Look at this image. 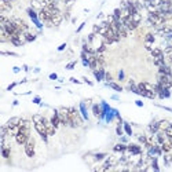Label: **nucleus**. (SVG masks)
Instances as JSON below:
<instances>
[{"label":"nucleus","instance_id":"nucleus-1","mask_svg":"<svg viewBox=\"0 0 172 172\" xmlns=\"http://www.w3.org/2000/svg\"><path fill=\"white\" fill-rule=\"evenodd\" d=\"M32 121H33V125H34V129L37 131V134L41 136L46 143L48 142V132H47V127H46V123H44V117L41 114H34L32 117Z\"/></svg>","mask_w":172,"mask_h":172},{"label":"nucleus","instance_id":"nucleus-2","mask_svg":"<svg viewBox=\"0 0 172 172\" xmlns=\"http://www.w3.org/2000/svg\"><path fill=\"white\" fill-rule=\"evenodd\" d=\"M70 110V127L76 128V127H81L83 125V118H81L80 113L77 111V109L69 108Z\"/></svg>","mask_w":172,"mask_h":172},{"label":"nucleus","instance_id":"nucleus-3","mask_svg":"<svg viewBox=\"0 0 172 172\" xmlns=\"http://www.w3.org/2000/svg\"><path fill=\"white\" fill-rule=\"evenodd\" d=\"M58 111H59L61 124L62 125H69V127H70V110H69V108H61Z\"/></svg>","mask_w":172,"mask_h":172},{"label":"nucleus","instance_id":"nucleus-4","mask_svg":"<svg viewBox=\"0 0 172 172\" xmlns=\"http://www.w3.org/2000/svg\"><path fill=\"white\" fill-rule=\"evenodd\" d=\"M25 154L28 156V157H34V139L29 138V141L25 143Z\"/></svg>","mask_w":172,"mask_h":172},{"label":"nucleus","instance_id":"nucleus-5","mask_svg":"<svg viewBox=\"0 0 172 172\" xmlns=\"http://www.w3.org/2000/svg\"><path fill=\"white\" fill-rule=\"evenodd\" d=\"M13 22L15 24V26H17L22 33H26V32L29 31V26H28V24L24 19H21V18H13Z\"/></svg>","mask_w":172,"mask_h":172},{"label":"nucleus","instance_id":"nucleus-6","mask_svg":"<svg viewBox=\"0 0 172 172\" xmlns=\"http://www.w3.org/2000/svg\"><path fill=\"white\" fill-rule=\"evenodd\" d=\"M39 18H40L43 22H46V24H50L51 18H52V14H51L47 8H43V10L39 11Z\"/></svg>","mask_w":172,"mask_h":172},{"label":"nucleus","instance_id":"nucleus-7","mask_svg":"<svg viewBox=\"0 0 172 172\" xmlns=\"http://www.w3.org/2000/svg\"><path fill=\"white\" fill-rule=\"evenodd\" d=\"M117 160H116V157H113V156H110V157H108V160L105 161V164L101 167V169L102 171H106V169H110V168H113V167L117 164Z\"/></svg>","mask_w":172,"mask_h":172},{"label":"nucleus","instance_id":"nucleus-8","mask_svg":"<svg viewBox=\"0 0 172 172\" xmlns=\"http://www.w3.org/2000/svg\"><path fill=\"white\" fill-rule=\"evenodd\" d=\"M31 4L33 8H37V10L40 11V10H43V8H46L50 3H48V0H32Z\"/></svg>","mask_w":172,"mask_h":172},{"label":"nucleus","instance_id":"nucleus-9","mask_svg":"<svg viewBox=\"0 0 172 172\" xmlns=\"http://www.w3.org/2000/svg\"><path fill=\"white\" fill-rule=\"evenodd\" d=\"M62 19H64V17H62L61 13L55 14V15H52V18H51V21H50V24L48 25H51V26H59L61 22H62Z\"/></svg>","mask_w":172,"mask_h":172},{"label":"nucleus","instance_id":"nucleus-10","mask_svg":"<svg viewBox=\"0 0 172 172\" xmlns=\"http://www.w3.org/2000/svg\"><path fill=\"white\" fill-rule=\"evenodd\" d=\"M161 150H162V153H169L172 150V139H169V138H167L165 141L162 142L161 145Z\"/></svg>","mask_w":172,"mask_h":172},{"label":"nucleus","instance_id":"nucleus-11","mask_svg":"<svg viewBox=\"0 0 172 172\" xmlns=\"http://www.w3.org/2000/svg\"><path fill=\"white\" fill-rule=\"evenodd\" d=\"M154 34L153 33H147L145 36V46H146V48H147L149 51H152V44L154 43Z\"/></svg>","mask_w":172,"mask_h":172},{"label":"nucleus","instance_id":"nucleus-12","mask_svg":"<svg viewBox=\"0 0 172 172\" xmlns=\"http://www.w3.org/2000/svg\"><path fill=\"white\" fill-rule=\"evenodd\" d=\"M44 123H46V127H47V132H48V135H50V136L55 135V132H57V128H55L54 124L51 123V120H47V118L44 117Z\"/></svg>","mask_w":172,"mask_h":172},{"label":"nucleus","instance_id":"nucleus-13","mask_svg":"<svg viewBox=\"0 0 172 172\" xmlns=\"http://www.w3.org/2000/svg\"><path fill=\"white\" fill-rule=\"evenodd\" d=\"M11 8H13L11 1H8V0H0V11H1V14H4L6 11H10Z\"/></svg>","mask_w":172,"mask_h":172},{"label":"nucleus","instance_id":"nucleus-14","mask_svg":"<svg viewBox=\"0 0 172 172\" xmlns=\"http://www.w3.org/2000/svg\"><path fill=\"white\" fill-rule=\"evenodd\" d=\"M152 55L154 59H165L164 51H162L161 48H152Z\"/></svg>","mask_w":172,"mask_h":172},{"label":"nucleus","instance_id":"nucleus-15","mask_svg":"<svg viewBox=\"0 0 172 172\" xmlns=\"http://www.w3.org/2000/svg\"><path fill=\"white\" fill-rule=\"evenodd\" d=\"M159 73H162V74H167V76H172V70H171V66L168 64H164L162 66L159 68Z\"/></svg>","mask_w":172,"mask_h":172},{"label":"nucleus","instance_id":"nucleus-16","mask_svg":"<svg viewBox=\"0 0 172 172\" xmlns=\"http://www.w3.org/2000/svg\"><path fill=\"white\" fill-rule=\"evenodd\" d=\"M51 123L54 124L55 128L59 127V124H61V118H59V111L58 110H54V116L51 117Z\"/></svg>","mask_w":172,"mask_h":172},{"label":"nucleus","instance_id":"nucleus-17","mask_svg":"<svg viewBox=\"0 0 172 172\" xmlns=\"http://www.w3.org/2000/svg\"><path fill=\"white\" fill-rule=\"evenodd\" d=\"M19 121H21V118L19 117H13L10 118L8 121H7V128H14V127H18L19 125Z\"/></svg>","mask_w":172,"mask_h":172},{"label":"nucleus","instance_id":"nucleus-18","mask_svg":"<svg viewBox=\"0 0 172 172\" xmlns=\"http://www.w3.org/2000/svg\"><path fill=\"white\" fill-rule=\"evenodd\" d=\"M127 150H128L129 153H132V154H141L142 153L141 147H139L138 145H128L127 146Z\"/></svg>","mask_w":172,"mask_h":172},{"label":"nucleus","instance_id":"nucleus-19","mask_svg":"<svg viewBox=\"0 0 172 172\" xmlns=\"http://www.w3.org/2000/svg\"><path fill=\"white\" fill-rule=\"evenodd\" d=\"M1 156H3L4 159H10V156H11V149L6 143L1 145Z\"/></svg>","mask_w":172,"mask_h":172},{"label":"nucleus","instance_id":"nucleus-20","mask_svg":"<svg viewBox=\"0 0 172 172\" xmlns=\"http://www.w3.org/2000/svg\"><path fill=\"white\" fill-rule=\"evenodd\" d=\"M149 129H150V132H152L153 135H156V134L160 131L159 121H152V123H150V125H149Z\"/></svg>","mask_w":172,"mask_h":172},{"label":"nucleus","instance_id":"nucleus-21","mask_svg":"<svg viewBox=\"0 0 172 172\" xmlns=\"http://www.w3.org/2000/svg\"><path fill=\"white\" fill-rule=\"evenodd\" d=\"M131 19L134 21V22H135L136 25H139L141 24V21H142V17H141V13H139V11H136V13H134L131 15Z\"/></svg>","mask_w":172,"mask_h":172},{"label":"nucleus","instance_id":"nucleus-22","mask_svg":"<svg viewBox=\"0 0 172 172\" xmlns=\"http://www.w3.org/2000/svg\"><path fill=\"white\" fill-rule=\"evenodd\" d=\"M164 164L165 167H169L172 164V156H171V152L169 153H164Z\"/></svg>","mask_w":172,"mask_h":172},{"label":"nucleus","instance_id":"nucleus-23","mask_svg":"<svg viewBox=\"0 0 172 172\" xmlns=\"http://www.w3.org/2000/svg\"><path fill=\"white\" fill-rule=\"evenodd\" d=\"M113 150L117 153H124L125 150H127V146L123 145V143H118V145H116L114 147H113Z\"/></svg>","mask_w":172,"mask_h":172},{"label":"nucleus","instance_id":"nucleus-24","mask_svg":"<svg viewBox=\"0 0 172 172\" xmlns=\"http://www.w3.org/2000/svg\"><path fill=\"white\" fill-rule=\"evenodd\" d=\"M108 85L110 88H113V90H116V91H118V92H121L123 91V87L121 85H118V84H116V83H113V81H110V83H108Z\"/></svg>","mask_w":172,"mask_h":172},{"label":"nucleus","instance_id":"nucleus-25","mask_svg":"<svg viewBox=\"0 0 172 172\" xmlns=\"http://www.w3.org/2000/svg\"><path fill=\"white\" fill-rule=\"evenodd\" d=\"M169 124H171V123L167 121V120H161V121H159V127H160V129H161V131H164V129H165Z\"/></svg>","mask_w":172,"mask_h":172},{"label":"nucleus","instance_id":"nucleus-26","mask_svg":"<svg viewBox=\"0 0 172 172\" xmlns=\"http://www.w3.org/2000/svg\"><path fill=\"white\" fill-rule=\"evenodd\" d=\"M92 111H94L95 117H99V116H101V109H99V105H92Z\"/></svg>","mask_w":172,"mask_h":172},{"label":"nucleus","instance_id":"nucleus-27","mask_svg":"<svg viewBox=\"0 0 172 172\" xmlns=\"http://www.w3.org/2000/svg\"><path fill=\"white\" fill-rule=\"evenodd\" d=\"M164 132H165V135H167V138H169V139H172V124H169L168 127H167L165 129H164Z\"/></svg>","mask_w":172,"mask_h":172},{"label":"nucleus","instance_id":"nucleus-28","mask_svg":"<svg viewBox=\"0 0 172 172\" xmlns=\"http://www.w3.org/2000/svg\"><path fill=\"white\" fill-rule=\"evenodd\" d=\"M25 40L26 41H34L36 40V36H34V34H31L29 32H26V33H25Z\"/></svg>","mask_w":172,"mask_h":172},{"label":"nucleus","instance_id":"nucleus-29","mask_svg":"<svg viewBox=\"0 0 172 172\" xmlns=\"http://www.w3.org/2000/svg\"><path fill=\"white\" fill-rule=\"evenodd\" d=\"M106 153H98V154H95L94 157H95V161H101V160H103L105 157H106Z\"/></svg>","mask_w":172,"mask_h":172},{"label":"nucleus","instance_id":"nucleus-30","mask_svg":"<svg viewBox=\"0 0 172 172\" xmlns=\"http://www.w3.org/2000/svg\"><path fill=\"white\" fill-rule=\"evenodd\" d=\"M138 139H139L141 143H143V145H146V142H147V136H145V135H139Z\"/></svg>","mask_w":172,"mask_h":172},{"label":"nucleus","instance_id":"nucleus-31","mask_svg":"<svg viewBox=\"0 0 172 172\" xmlns=\"http://www.w3.org/2000/svg\"><path fill=\"white\" fill-rule=\"evenodd\" d=\"M124 128H125V131H127V134H128V135H132V131H131V128H129V124L124 123Z\"/></svg>","mask_w":172,"mask_h":172},{"label":"nucleus","instance_id":"nucleus-32","mask_svg":"<svg viewBox=\"0 0 172 172\" xmlns=\"http://www.w3.org/2000/svg\"><path fill=\"white\" fill-rule=\"evenodd\" d=\"M105 79H106V80L110 83V81H111V74L110 73H106V74H105Z\"/></svg>","mask_w":172,"mask_h":172},{"label":"nucleus","instance_id":"nucleus-33","mask_svg":"<svg viewBox=\"0 0 172 172\" xmlns=\"http://www.w3.org/2000/svg\"><path fill=\"white\" fill-rule=\"evenodd\" d=\"M3 55H13V57H18V54H15V52H1Z\"/></svg>","mask_w":172,"mask_h":172},{"label":"nucleus","instance_id":"nucleus-34","mask_svg":"<svg viewBox=\"0 0 172 172\" xmlns=\"http://www.w3.org/2000/svg\"><path fill=\"white\" fill-rule=\"evenodd\" d=\"M65 47H66V44H62V46H59V47H58V51L65 50Z\"/></svg>","mask_w":172,"mask_h":172},{"label":"nucleus","instance_id":"nucleus-35","mask_svg":"<svg viewBox=\"0 0 172 172\" xmlns=\"http://www.w3.org/2000/svg\"><path fill=\"white\" fill-rule=\"evenodd\" d=\"M15 85H17V84H15V83H13V84H11V85H8V87H7V90L10 91V90H13V88L15 87Z\"/></svg>","mask_w":172,"mask_h":172},{"label":"nucleus","instance_id":"nucleus-36","mask_svg":"<svg viewBox=\"0 0 172 172\" xmlns=\"http://www.w3.org/2000/svg\"><path fill=\"white\" fill-rule=\"evenodd\" d=\"M118 77H120V80H123V79H124V72H120V74H118Z\"/></svg>","mask_w":172,"mask_h":172},{"label":"nucleus","instance_id":"nucleus-37","mask_svg":"<svg viewBox=\"0 0 172 172\" xmlns=\"http://www.w3.org/2000/svg\"><path fill=\"white\" fill-rule=\"evenodd\" d=\"M70 81H73V83H76V84H80V81H79V80H76V79H73V77L70 79Z\"/></svg>","mask_w":172,"mask_h":172},{"label":"nucleus","instance_id":"nucleus-38","mask_svg":"<svg viewBox=\"0 0 172 172\" xmlns=\"http://www.w3.org/2000/svg\"><path fill=\"white\" fill-rule=\"evenodd\" d=\"M84 81H85V83H87V84L92 85V83H91V81H90V80H88V79H87V77H84Z\"/></svg>","mask_w":172,"mask_h":172},{"label":"nucleus","instance_id":"nucleus-39","mask_svg":"<svg viewBox=\"0 0 172 172\" xmlns=\"http://www.w3.org/2000/svg\"><path fill=\"white\" fill-rule=\"evenodd\" d=\"M50 79H51V80H55V79H57V74H51Z\"/></svg>","mask_w":172,"mask_h":172},{"label":"nucleus","instance_id":"nucleus-40","mask_svg":"<svg viewBox=\"0 0 172 172\" xmlns=\"http://www.w3.org/2000/svg\"><path fill=\"white\" fill-rule=\"evenodd\" d=\"M73 66H74V62H73V64H70V65H68V66H66V69H72Z\"/></svg>","mask_w":172,"mask_h":172},{"label":"nucleus","instance_id":"nucleus-41","mask_svg":"<svg viewBox=\"0 0 172 172\" xmlns=\"http://www.w3.org/2000/svg\"><path fill=\"white\" fill-rule=\"evenodd\" d=\"M117 134H121V127H120V125L117 127Z\"/></svg>","mask_w":172,"mask_h":172},{"label":"nucleus","instance_id":"nucleus-42","mask_svg":"<svg viewBox=\"0 0 172 172\" xmlns=\"http://www.w3.org/2000/svg\"><path fill=\"white\" fill-rule=\"evenodd\" d=\"M171 14H172V8H171Z\"/></svg>","mask_w":172,"mask_h":172},{"label":"nucleus","instance_id":"nucleus-43","mask_svg":"<svg viewBox=\"0 0 172 172\" xmlns=\"http://www.w3.org/2000/svg\"><path fill=\"white\" fill-rule=\"evenodd\" d=\"M8 1H13V0H8Z\"/></svg>","mask_w":172,"mask_h":172}]
</instances>
